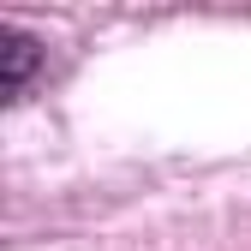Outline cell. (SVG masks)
I'll list each match as a JSON object with an SVG mask.
<instances>
[{
    "instance_id": "obj_1",
    "label": "cell",
    "mask_w": 251,
    "mask_h": 251,
    "mask_svg": "<svg viewBox=\"0 0 251 251\" xmlns=\"http://www.w3.org/2000/svg\"><path fill=\"white\" fill-rule=\"evenodd\" d=\"M36 72H42V42L30 36V30L6 24V30H0V96H6V108L36 84Z\"/></svg>"
}]
</instances>
